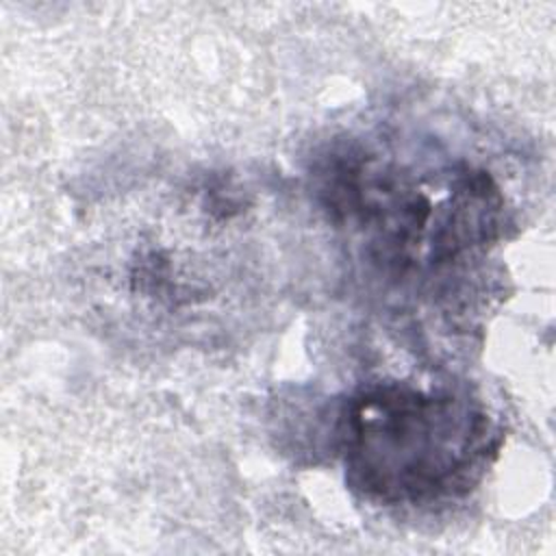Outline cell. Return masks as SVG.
<instances>
[{"mask_svg":"<svg viewBox=\"0 0 556 556\" xmlns=\"http://www.w3.org/2000/svg\"><path fill=\"white\" fill-rule=\"evenodd\" d=\"M341 437L348 482L389 504L467 489L497 450L493 424L480 406L404 384H378L352 397Z\"/></svg>","mask_w":556,"mask_h":556,"instance_id":"1","label":"cell"}]
</instances>
